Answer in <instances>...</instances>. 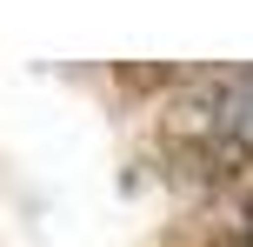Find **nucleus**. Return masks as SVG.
Here are the masks:
<instances>
[{
	"mask_svg": "<svg viewBox=\"0 0 253 247\" xmlns=\"http://www.w3.org/2000/svg\"><path fill=\"white\" fill-rule=\"evenodd\" d=\"M193 114V160H220V167H253V67L200 80Z\"/></svg>",
	"mask_w": 253,
	"mask_h": 247,
	"instance_id": "f257e3e1",
	"label": "nucleus"
}]
</instances>
